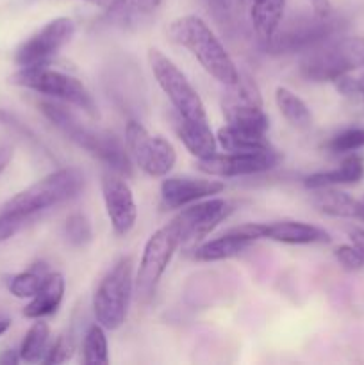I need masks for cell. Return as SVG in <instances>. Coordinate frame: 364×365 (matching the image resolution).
Returning <instances> with one entry per match:
<instances>
[{
	"mask_svg": "<svg viewBox=\"0 0 364 365\" xmlns=\"http://www.w3.org/2000/svg\"><path fill=\"white\" fill-rule=\"evenodd\" d=\"M84 187V173L63 168L14 195L0 210V242L16 235L39 214L75 198Z\"/></svg>",
	"mask_w": 364,
	"mask_h": 365,
	"instance_id": "obj_1",
	"label": "cell"
},
{
	"mask_svg": "<svg viewBox=\"0 0 364 365\" xmlns=\"http://www.w3.org/2000/svg\"><path fill=\"white\" fill-rule=\"evenodd\" d=\"M39 110L57 130L63 132L79 148H84L93 157L102 160L109 170L123 177H131L132 163L131 155L127 153L128 150L113 132L88 127L79 120L77 114L71 113L59 102H39Z\"/></svg>",
	"mask_w": 364,
	"mask_h": 365,
	"instance_id": "obj_2",
	"label": "cell"
},
{
	"mask_svg": "<svg viewBox=\"0 0 364 365\" xmlns=\"http://www.w3.org/2000/svg\"><path fill=\"white\" fill-rule=\"evenodd\" d=\"M168 38L189 50L200 66L218 82L225 86L238 84L241 73L236 68L231 53L200 16L186 14L173 20L168 27Z\"/></svg>",
	"mask_w": 364,
	"mask_h": 365,
	"instance_id": "obj_3",
	"label": "cell"
},
{
	"mask_svg": "<svg viewBox=\"0 0 364 365\" xmlns=\"http://www.w3.org/2000/svg\"><path fill=\"white\" fill-rule=\"evenodd\" d=\"M364 68V38L332 36L303 52L300 73L313 82H335Z\"/></svg>",
	"mask_w": 364,
	"mask_h": 365,
	"instance_id": "obj_4",
	"label": "cell"
},
{
	"mask_svg": "<svg viewBox=\"0 0 364 365\" xmlns=\"http://www.w3.org/2000/svg\"><path fill=\"white\" fill-rule=\"evenodd\" d=\"M131 257H121L100 280L93 296V312L100 327L106 330H118L125 324L134 294Z\"/></svg>",
	"mask_w": 364,
	"mask_h": 365,
	"instance_id": "obj_5",
	"label": "cell"
},
{
	"mask_svg": "<svg viewBox=\"0 0 364 365\" xmlns=\"http://www.w3.org/2000/svg\"><path fill=\"white\" fill-rule=\"evenodd\" d=\"M9 82L14 86H20V88H27L36 93H41V95L52 96L61 102L71 103V106L84 110L89 118H98V107H96L95 98L88 91V88L79 78L63 73L59 70H52L46 64L20 68L16 73L11 75Z\"/></svg>",
	"mask_w": 364,
	"mask_h": 365,
	"instance_id": "obj_6",
	"label": "cell"
},
{
	"mask_svg": "<svg viewBox=\"0 0 364 365\" xmlns=\"http://www.w3.org/2000/svg\"><path fill=\"white\" fill-rule=\"evenodd\" d=\"M346 21L338 14H300L285 24H280L273 38L264 43V50L270 53L307 52L325 39L338 36L345 31Z\"/></svg>",
	"mask_w": 364,
	"mask_h": 365,
	"instance_id": "obj_7",
	"label": "cell"
},
{
	"mask_svg": "<svg viewBox=\"0 0 364 365\" xmlns=\"http://www.w3.org/2000/svg\"><path fill=\"white\" fill-rule=\"evenodd\" d=\"M148 63L157 84L173 106L178 120L195 121V123L209 121L206 106H203L200 95L170 57L164 56L161 50L150 48Z\"/></svg>",
	"mask_w": 364,
	"mask_h": 365,
	"instance_id": "obj_8",
	"label": "cell"
},
{
	"mask_svg": "<svg viewBox=\"0 0 364 365\" xmlns=\"http://www.w3.org/2000/svg\"><path fill=\"white\" fill-rule=\"evenodd\" d=\"M178 246H181V242H178V237L170 225L159 228L150 235L145 250H143L141 262H139V269L134 280L136 298L139 303L146 305V303L152 302L157 287H159L161 278L170 266Z\"/></svg>",
	"mask_w": 364,
	"mask_h": 365,
	"instance_id": "obj_9",
	"label": "cell"
},
{
	"mask_svg": "<svg viewBox=\"0 0 364 365\" xmlns=\"http://www.w3.org/2000/svg\"><path fill=\"white\" fill-rule=\"evenodd\" d=\"M125 145L136 166L148 177H166L177 163L173 145L163 135L150 134L139 121L131 120L125 127Z\"/></svg>",
	"mask_w": 364,
	"mask_h": 365,
	"instance_id": "obj_10",
	"label": "cell"
},
{
	"mask_svg": "<svg viewBox=\"0 0 364 365\" xmlns=\"http://www.w3.org/2000/svg\"><path fill=\"white\" fill-rule=\"evenodd\" d=\"M232 210L234 209L231 202L211 196V198L189 203L171 220L170 227L173 228L181 245H193L207 237L221 221L227 220Z\"/></svg>",
	"mask_w": 364,
	"mask_h": 365,
	"instance_id": "obj_11",
	"label": "cell"
},
{
	"mask_svg": "<svg viewBox=\"0 0 364 365\" xmlns=\"http://www.w3.org/2000/svg\"><path fill=\"white\" fill-rule=\"evenodd\" d=\"M227 88L231 91L221 100V113L227 123L266 134L270 128V120L264 113L263 98L256 82L241 75L238 84Z\"/></svg>",
	"mask_w": 364,
	"mask_h": 365,
	"instance_id": "obj_12",
	"label": "cell"
},
{
	"mask_svg": "<svg viewBox=\"0 0 364 365\" xmlns=\"http://www.w3.org/2000/svg\"><path fill=\"white\" fill-rule=\"evenodd\" d=\"M74 34L75 24L71 18H54L18 46L14 52V63L20 68L46 64L71 41Z\"/></svg>",
	"mask_w": 364,
	"mask_h": 365,
	"instance_id": "obj_13",
	"label": "cell"
},
{
	"mask_svg": "<svg viewBox=\"0 0 364 365\" xmlns=\"http://www.w3.org/2000/svg\"><path fill=\"white\" fill-rule=\"evenodd\" d=\"M278 155L275 150L268 152H227L213 153L206 159H198L196 168L209 177L231 178V177H246V175H257L270 171L277 166Z\"/></svg>",
	"mask_w": 364,
	"mask_h": 365,
	"instance_id": "obj_14",
	"label": "cell"
},
{
	"mask_svg": "<svg viewBox=\"0 0 364 365\" xmlns=\"http://www.w3.org/2000/svg\"><path fill=\"white\" fill-rule=\"evenodd\" d=\"M102 196L114 234L127 235L138 221V207L123 175L109 170L102 175Z\"/></svg>",
	"mask_w": 364,
	"mask_h": 365,
	"instance_id": "obj_15",
	"label": "cell"
},
{
	"mask_svg": "<svg viewBox=\"0 0 364 365\" xmlns=\"http://www.w3.org/2000/svg\"><path fill=\"white\" fill-rule=\"evenodd\" d=\"M263 239V223H246L221 234L220 237L211 239L203 245L193 248V259L198 262H218L238 257L248 248L252 242Z\"/></svg>",
	"mask_w": 364,
	"mask_h": 365,
	"instance_id": "obj_16",
	"label": "cell"
},
{
	"mask_svg": "<svg viewBox=\"0 0 364 365\" xmlns=\"http://www.w3.org/2000/svg\"><path fill=\"white\" fill-rule=\"evenodd\" d=\"M223 189L225 184L220 180H207L188 175L166 177L161 184V203L164 209H181L198 200L220 195Z\"/></svg>",
	"mask_w": 364,
	"mask_h": 365,
	"instance_id": "obj_17",
	"label": "cell"
},
{
	"mask_svg": "<svg viewBox=\"0 0 364 365\" xmlns=\"http://www.w3.org/2000/svg\"><path fill=\"white\" fill-rule=\"evenodd\" d=\"M166 0H114L106 7L107 24L120 29H138L156 16Z\"/></svg>",
	"mask_w": 364,
	"mask_h": 365,
	"instance_id": "obj_18",
	"label": "cell"
},
{
	"mask_svg": "<svg viewBox=\"0 0 364 365\" xmlns=\"http://www.w3.org/2000/svg\"><path fill=\"white\" fill-rule=\"evenodd\" d=\"M263 239L282 242V245H321L330 242V235L323 228L302 221H277L263 223Z\"/></svg>",
	"mask_w": 364,
	"mask_h": 365,
	"instance_id": "obj_19",
	"label": "cell"
},
{
	"mask_svg": "<svg viewBox=\"0 0 364 365\" xmlns=\"http://www.w3.org/2000/svg\"><path fill=\"white\" fill-rule=\"evenodd\" d=\"M316 195L313 196V205L318 212L332 217H343V220H363V203L357 202L348 192L335 191L332 187L314 189Z\"/></svg>",
	"mask_w": 364,
	"mask_h": 365,
	"instance_id": "obj_20",
	"label": "cell"
},
{
	"mask_svg": "<svg viewBox=\"0 0 364 365\" xmlns=\"http://www.w3.org/2000/svg\"><path fill=\"white\" fill-rule=\"evenodd\" d=\"M364 177V159L359 155L346 157L335 170L328 171H318V173L309 175L303 180V185L310 191L314 189L323 187H334V185H345V184H357L360 178Z\"/></svg>",
	"mask_w": 364,
	"mask_h": 365,
	"instance_id": "obj_21",
	"label": "cell"
},
{
	"mask_svg": "<svg viewBox=\"0 0 364 365\" xmlns=\"http://www.w3.org/2000/svg\"><path fill=\"white\" fill-rule=\"evenodd\" d=\"M64 289H66V284H64L63 274L49 273L38 294L31 298L29 305H25L24 316L27 319H43V317L56 314L63 302Z\"/></svg>",
	"mask_w": 364,
	"mask_h": 365,
	"instance_id": "obj_22",
	"label": "cell"
},
{
	"mask_svg": "<svg viewBox=\"0 0 364 365\" xmlns=\"http://www.w3.org/2000/svg\"><path fill=\"white\" fill-rule=\"evenodd\" d=\"M216 141L225 152H268L273 150L271 143L268 141L266 134L250 128L225 125L216 132Z\"/></svg>",
	"mask_w": 364,
	"mask_h": 365,
	"instance_id": "obj_23",
	"label": "cell"
},
{
	"mask_svg": "<svg viewBox=\"0 0 364 365\" xmlns=\"http://www.w3.org/2000/svg\"><path fill=\"white\" fill-rule=\"evenodd\" d=\"M285 0H250V21L261 43H268L284 16Z\"/></svg>",
	"mask_w": 364,
	"mask_h": 365,
	"instance_id": "obj_24",
	"label": "cell"
},
{
	"mask_svg": "<svg viewBox=\"0 0 364 365\" xmlns=\"http://www.w3.org/2000/svg\"><path fill=\"white\" fill-rule=\"evenodd\" d=\"M175 120H177L175 128H177L178 139L184 143V146L191 155H195L196 159H206V157L216 153L218 141L216 135L213 134L209 121L195 123V121H182L178 118H175Z\"/></svg>",
	"mask_w": 364,
	"mask_h": 365,
	"instance_id": "obj_25",
	"label": "cell"
},
{
	"mask_svg": "<svg viewBox=\"0 0 364 365\" xmlns=\"http://www.w3.org/2000/svg\"><path fill=\"white\" fill-rule=\"evenodd\" d=\"M275 102H277L280 114L288 120V123L291 127L298 128V130H307L313 125L310 109L291 89L284 88V86H278L277 91H275Z\"/></svg>",
	"mask_w": 364,
	"mask_h": 365,
	"instance_id": "obj_26",
	"label": "cell"
},
{
	"mask_svg": "<svg viewBox=\"0 0 364 365\" xmlns=\"http://www.w3.org/2000/svg\"><path fill=\"white\" fill-rule=\"evenodd\" d=\"M50 344V327L43 319H36V323L29 328L25 334L24 342H21L20 359L27 364L43 362Z\"/></svg>",
	"mask_w": 364,
	"mask_h": 365,
	"instance_id": "obj_27",
	"label": "cell"
},
{
	"mask_svg": "<svg viewBox=\"0 0 364 365\" xmlns=\"http://www.w3.org/2000/svg\"><path fill=\"white\" fill-rule=\"evenodd\" d=\"M49 273L50 271L46 269L45 264H34L31 269L7 278V289H9V292L14 298L31 299L34 298L39 292V289L43 287Z\"/></svg>",
	"mask_w": 364,
	"mask_h": 365,
	"instance_id": "obj_28",
	"label": "cell"
},
{
	"mask_svg": "<svg viewBox=\"0 0 364 365\" xmlns=\"http://www.w3.org/2000/svg\"><path fill=\"white\" fill-rule=\"evenodd\" d=\"M82 362L88 365L109 364V342L106 337V328L93 324L88 328L82 342Z\"/></svg>",
	"mask_w": 364,
	"mask_h": 365,
	"instance_id": "obj_29",
	"label": "cell"
},
{
	"mask_svg": "<svg viewBox=\"0 0 364 365\" xmlns=\"http://www.w3.org/2000/svg\"><path fill=\"white\" fill-rule=\"evenodd\" d=\"M64 237L71 246H86L91 242L93 230L88 217L81 212H74L64 221Z\"/></svg>",
	"mask_w": 364,
	"mask_h": 365,
	"instance_id": "obj_30",
	"label": "cell"
},
{
	"mask_svg": "<svg viewBox=\"0 0 364 365\" xmlns=\"http://www.w3.org/2000/svg\"><path fill=\"white\" fill-rule=\"evenodd\" d=\"M364 148V127L346 128L335 134L327 143V150L332 153H350Z\"/></svg>",
	"mask_w": 364,
	"mask_h": 365,
	"instance_id": "obj_31",
	"label": "cell"
},
{
	"mask_svg": "<svg viewBox=\"0 0 364 365\" xmlns=\"http://www.w3.org/2000/svg\"><path fill=\"white\" fill-rule=\"evenodd\" d=\"M75 353V342L71 334H63L54 341V344L49 346L43 362L45 364H64L74 356Z\"/></svg>",
	"mask_w": 364,
	"mask_h": 365,
	"instance_id": "obj_32",
	"label": "cell"
},
{
	"mask_svg": "<svg viewBox=\"0 0 364 365\" xmlns=\"http://www.w3.org/2000/svg\"><path fill=\"white\" fill-rule=\"evenodd\" d=\"M334 257L339 262V266L346 271H359L364 267L363 255H360V252L353 245L338 246L334 252Z\"/></svg>",
	"mask_w": 364,
	"mask_h": 365,
	"instance_id": "obj_33",
	"label": "cell"
},
{
	"mask_svg": "<svg viewBox=\"0 0 364 365\" xmlns=\"http://www.w3.org/2000/svg\"><path fill=\"white\" fill-rule=\"evenodd\" d=\"M350 241L360 252L364 259V228H352L350 230Z\"/></svg>",
	"mask_w": 364,
	"mask_h": 365,
	"instance_id": "obj_34",
	"label": "cell"
},
{
	"mask_svg": "<svg viewBox=\"0 0 364 365\" xmlns=\"http://www.w3.org/2000/svg\"><path fill=\"white\" fill-rule=\"evenodd\" d=\"M309 2H310V6H313V11L316 14H321V16H325V14L332 13L330 0H309Z\"/></svg>",
	"mask_w": 364,
	"mask_h": 365,
	"instance_id": "obj_35",
	"label": "cell"
},
{
	"mask_svg": "<svg viewBox=\"0 0 364 365\" xmlns=\"http://www.w3.org/2000/svg\"><path fill=\"white\" fill-rule=\"evenodd\" d=\"M11 159H13V148L11 146H0V175L9 166Z\"/></svg>",
	"mask_w": 364,
	"mask_h": 365,
	"instance_id": "obj_36",
	"label": "cell"
},
{
	"mask_svg": "<svg viewBox=\"0 0 364 365\" xmlns=\"http://www.w3.org/2000/svg\"><path fill=\"white\" fill-rule=\"evenodd\" d=\"M20 353L14 351V349H7L6 353H4L2 356H0V364H9V365H14L20 362Z\"/></svg>",
	"mask_w": 364,
	"mask_h": 365,
	"instance_id": "obj_37",
	"label": "cell"
},
{
	"mask_svg": "<svg viewBox=\"0 0 364 365\" xmlns=\"http://www.w3.org/2000/svg\"><path fill=\"white\" fill-rule=\"evenodd\" d=\"M232 2H234V0H211V4H213V6L220 11L228 9V7L232 6Z\"/></svg>",
	"mask_w": 364,
	"mask_h": 365,
	"instance_id": "obj_38",
	"label": "cell"
},
{
	"mask_svg": "<svg viewBox=\"0 0 364 365\" xmlns=\"http://www.w3.org/2000/svg\"><path fill=\"white\" fill-rule=\"evenodd\" d=\"M9 328H11V319H7V317H0V335L6 334Z\"/></svg>",
	"mask_w": 364,
	"mask_h": 365,
	"instance_id": "obj_39",
	"label": "cell"
},
{
	"mask_svg": "<svg viewBox=\"0 0 364 365\" xmlns=\"http://www.w3.org/2000/svg\"><path fill=\"white\" fill-rule=\"evenodd\" d=\"M86 2H93V4H98V6H103V7H109L111 4L114 2V0H86Z\"/></svg>",
	"mask_w": 364,
	"mask_h": 365,
	"instance_id": "obj_40",
	"label": "cell"
},
{
	"mask_svg": "<svg viewBox=\"0 0 364 365\" xmlns=\"http://www.w3.org/2000/svg\"><path fill=\"white\" fill-rule=\"evenodd\" d=\"M363 221H364V203H363Z\"/></svg>",
	"mask_w": 364,
	"mask_h": 365,
	"instance_id": "obj_41",
	"label": "cell"
}]
</instances>
